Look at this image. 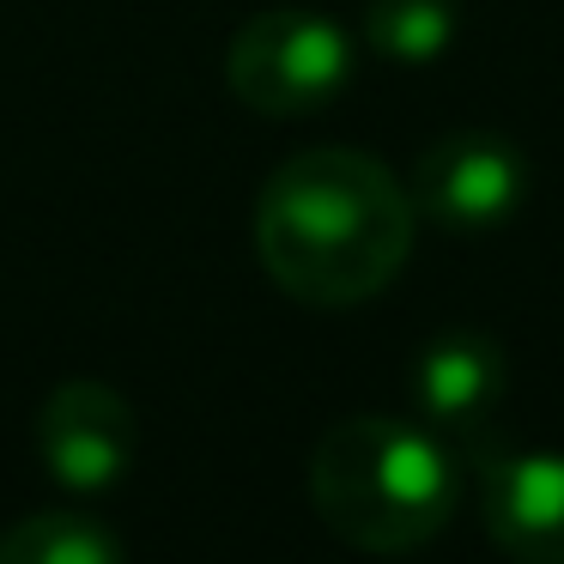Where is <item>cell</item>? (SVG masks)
Returning <instances> with one entry per match:
<instances>
[{
    "label": "cell",
    "instance_id": "1",
    "mask_svg": "<svg viewBox=\"0 0 564 564\" xmlns=\"http://www.w3.org/2000/svg\"><path fill=\"white\" fill-rule=\"evenodd\" d=\"M419 207L394 171L352 147H310L261 183L256 256L285 297L352 310L413 256Z\"/></svg>",
    "mask_w": 564,
    "mask_h": 564
},
{
    "label": "cell",
    "instance_id": "2",
    "mask_svg": "<svg viewBox=\"0 0 564 564\" xmlns=\"http://www.w3.org/2000/svg\"><path fill=\"white\" fill-rule=\"evenodd\" d=\"M462 474L437 431L389 413H358L322 431L310 449V503L322 528L352 552L401 558L449 528Z\"/></svg>",
    "mask_w": 564,
    "mask_h": 564
},
{
    "label": "cell",
    "instance_id": "3",
    "mask_svg": "<svg viewBox=\"0 0 564 564\" xmlns=\"http://www.w3.org/2000/svg\"><path fill=\"white\" fill-rule=\"evenodd\" d=\"M225 79L256 116H316L352 86V37L316 7H268L237 25Z\"/></svg>",
    "mask_w": 564,
    "mask_h": 564
},
{
    "label": "cell",
    "instance_id": "4",
    "mask_svg": "<svg viewBox=\"0 0 564 564\" xmlns=\"http://www.w3.org/2000/svg\"><path fill=\"white\" fill-rule=\"evenodd\" d=\"M134 449H140V425L122 389H110L98 377H74L43 394L37 455H43V474L62 491H74V498L116 491L134 467Z\"/></svg>",
    "mask_w": 564,
    "mask_h": 564
},
{
    "label": "cell",
    "instance_id": "5",
    "mask_svg": "<svg viewBox=\"0 0 564 564\" xmlns=\"http://www.w3.org/2000/svg\"><path fill=\"white\" fill-rule=\"evenodd\" d=\"M522 152L498 134H443L413 159V207L449 231H486L522 207Z\"/></svg>",
    "mask_w": 564,
    "mask_h": 564
},
{
    "label": "cell",
    "instance_id": "6",
    "mask_svg": "<svg viewBox=\"0 0 564 564\" xmlns=\"http://www.w3.org/2000/svg\"><path fill=\"white\" fill-rule=\"evenodd\" d=\"M479 516L503 558L564 564V455H479Z\"/></svg>",
    "mask_w": 564,
    "mask_h": 564
},
{
    "label": "cell",
    "instance_id": "7",
    "mask_svg": "<svg viewBox=\"0 0 564 564\" xmlns=\"http://www.w3.org/2000/svg\"><path fill=\"white\" fill-rule=\"evenodd\" d=\"M503 389H510V358L491 334H443L413 358V401L443 437L479 443Z\"/></svg>",
    "mask_w": 564,
    "mask_h": 564
},
{
    "label": "cell",
    "instance_id": "8",
    "mask_svg": "<svg viewBox=\"0 0 564 564\" xmlns=\"http://www.w3.org/2000/svg\"><path fill=\"white\" fill-rule=\"evenodd\" d=\"M0 564H128V552L98 516L37 510L0 534Z\"/></svg>",
    "mask_w": 564,
    "mask_h": 564
},
{
    "label": "cell",
    "instance_id": "9",
    "mask_svg": "<svg viewBox=\"0 0 564 564\" xmlns=\"http://www.w3.org/2000/svg\"><path fill=\"white\" fill-rule=\"evenodd\" d=\"M455 31H462L455 0H370L365 7L370 50L394 67H431L455 43Z\"/></svg>",
    "mask_w": 564,
    "mask_h": 564
}]
</instances>
